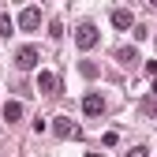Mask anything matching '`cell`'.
Returning <instances> with one entry per match:
<instances>
[{"mask_svg": "<svg viewBox=\"0 0 157 157\" xmlns=\"http://www.w3.org/2000/svg\"><path fill=\"white\" fill-rule=\"evenodd\" d=\"M4 120L8 124H19V120H23V101H4Z\"/></svg>", "mask_w": 157, "mask_h": 157, "instance_id": "obj_8", "label": "cell"}, {"mask_svg": "<svg viewBox=\"0 0 157 157\" xmlns=\"http://www.w3.org/2000/svg\"><path fill=\"white\" fill-rule=\"evenodd\" d=\"M15 67H23V71H30V67H37V49H19L15 52Z\"/></svg>", "mask_w": 157, "mask_h": 157, "instance_id": "obj_6", "label": "cell"}, {"mask_svg": "<svg viewBox=\"0 0 157 157\" xmlns=\"http://www.w3.org/2000/svg\"><path fill=\"white\" fill-rule=\"evenodd\" d=\"M49 127H52L56 139H78V127H75V120H67V116H56Z\"/></svg>", "mask_w": 157, "mask_h": 157, "instance_id": "obj_4", "label": "cell"}, {"mask_svg": "<svg viewBox=\"0 0 157 157\" xmlns=\"http://www.w3.org/2000/svg\"><path fill=\"white\" fill-rule=\"evenodd\" d=\"M116 142H120V135H116V127H112V131H105V135H101V146H116Z\"/></svg>", "mask_w": 157, "mask_h": 157, "instance_id": "obj_10", "label": "cell"}, {"mask_svg": "<svg viewBox=\"0 0 157 157\" xmlns=\"http://www.w3.org/2000/svg\"><path fill=\"white\" fill-rule=\"evenodd\" d=\"M116 60H120V64H135V49L131 45H120V49H116Z\"/></svg>", "mask_w": 157, "mask_h": 157, "instance_id": "obj_9", "label": "cell"}, {"mask_svg": "<svg viewBox=\"0 0 157 157\" xmlns=\"http://www.w3.org/2000/svg\"><path fill=\"white\" fill-rule=\"evenodd\" d=\"M82 112H86V120H101V116L109 112L105 94H86V97H82Z\"/></svg>", "mask_w": 157, "mask_h": 157, "instance_id": "obj_1", "label": "cell"}, {"mask_svg": "<svg viewBox=\"0 0 157 157\" xmlns=\"http://www.w3.org/2000/svg\"><path fill=\"white\" fill-rule=\"evenodd\" d=\"M146 153H150L146 146H131V150H127V157H146Z\"/></svg>", "mask_w": 157, "mask_h": 157, "instance_id": "obj_11", "label": "cell"}, {"mask_svg": "<svg viewBox=\"0 0 157 157\" xmlns=\"http://www.w3.org/2000/svg\"><path fill=\"white\" fill-rule=\"evenodd\" d=\"M75 41H78V49H94L97 45V26L90 19H82V23L75 26Z\"/></svg>", "mask_w": 157, "mask_h": 157, "instance_id": "obj_2", "label": "cell"}, {"mask_svg": "<svg viewBox=\"0 0 157 157\" xmlns=\"http://www.w3.org/2000/svg\"><path fill=\"white\" fill-rule=\"evenodd\" d=\"M37 86H41V94H56V90H60V78H56L52 71H41V75H37Z\"/></svg>", "mask_w": 157, "mask_h": 157, "instance_id": "obj_7", "label": "cell"}, {"mask_svg": "<svg viewBox=\"0 0 157 157\" xmlns=\"http://www.w3.org/2000/svg\"><path fill=\"white\" fill-rule=\"evenodd\" d=\"M37 26H41V8H37V4H30V8H23V11H19V30L34 34Z\"/></svg>", "mask_w": 157, "mask_h": 157, "instance_id": "obj_3", "label": "cell"}, {"mask_svg": "<svg viewBox=\"0 0 157 157\" xmlns=\"http://www.w3.org/2000/svg\"><path fill=\"white\" fill-rule=\"evenodd\" d=\"M112 26L116 30H135V15L127 8H112Z\"/></svg>", "mask_w": 157, "mask_h": 157, "instance_id": "obj_5", "label": "cell"}, {"mask_svg": "<svg viewBox=\"0 0 157 157\" xmlns=\"http://www.w3.org/2000/svg\"><path fill=\"white\" fill-rule=\"evenodd\" d=\"M86 157H105V153H86Z\"/></svg>", "mask_w": 157, "mask_h": 157, "instance_id": "obj_12", "label": "cell"}]
</instances>
